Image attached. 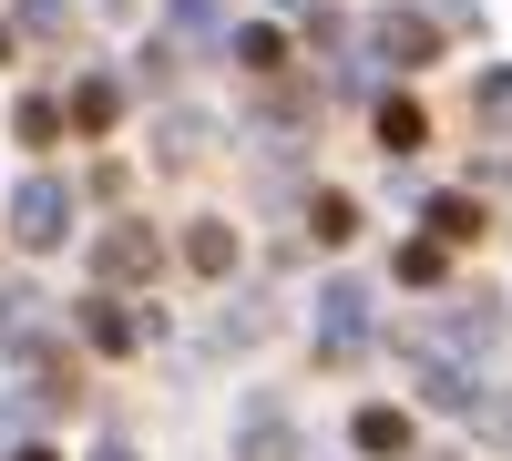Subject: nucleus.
<instances>
[{
    "label": "nucleus",
    "mask_w": 512,
    "mask_h": 461,
    "mask_svg": "<svg viewBox=\"0 0 512 461\" xmlns=\"http://www.w3.org/2000/svg\"><path fill=\"white\" fill-rule=\"evenodd\" d=\"M512 339V318H502V298L482 287V298H451L431 328H410V349H451V359H492Z\"/></svg>",
    "instance_id": "nucleus-1"
},
{
    "label": "nucleus",
    "mask_w": 512,
    "mask_h": 461,
    "mask_svg": "<svg viewBox=\"0 0 512 461\" xmlns=\"http://www.w3.org/2000/svg\"><path fill=\"white\" fill-rule=\"evenodd\" d=\"M369 339H379V318H369V287H359V277L318 287V359H359Z\"/></svg>",
    "instance_id": "nucleus-2"
},
{
    "label": "nucleus",
    "mask_w": 512,
    "mask_h": 461,
    "mask_svg": "<svg viewBox=\"0 0 512 461\" xmlns=\"http://www.w3.org/2000/svg\"><path fill=\"white\" fill-rule=\"evenodd\" d=\"M11 236L31 246V257H41V246H62V236H72V185H62V175H31V185L11 195Z\"/></svg>",
    "instance_id": "nucleus-3"
},
{
    "label": "nucleus",
    "mask_w": 512,
    "mask_h": 461,
    "mask_svg": "<svg viewBox=\"0 0 512 461\" xmlns=\"http://www.w3.org/2000/svg\"><path fill=\"white\" fill-rule=\"evenodd\" d=\"M82 339H93L103 359H134V349L154 339V318H144V308H123L113 287H93V298H82Z\"/></svg>",
    "instance_id": "nucleus-4"
},
{
    "label": "nucleus",
    "mask_w": 512,
    "mask_h": 461,
    "mask_svg": "<svg viewBox=\"0 0 512 461\" xmlns=\"http://www.w3.org/2000/svg\"><path fill=\"white\" fill-rule=\"evenodd\" d=\"M154 267H164L154 226H103V236H93V277H103V287H134V277H154Z\"/></svg>",
    "instance_id": "nucleus-5"
},
{
    "label": "nucleus",
    "mask_w": 512,
    "mask_h": 461,
    "mask_svg": "<svg viewBox=\"0 0 512 461\" xmlns=\"http://www.w3.org/2000/svg\"><path fill=\"white\" fill-rule=\"evenodd\" d=\"M410 390L431 400V410H472V400H482V380H472L451 349H410Z\"/></svg>",
    "instance_id": "nucleus-6"
},
{
    "label": "nucleus",
    "mask_w": 512,
    "mask_h": 461,
    "mask_svg": "<svg viewBox=\"0 0 512 461\" xmlns=\"http://www.w3.org/2000/svg\"><path fill=\"white\" fill-rule=\"evenodd\" d=\"M236 461H297V421L277 400H246V431H236Z\"/></svg>",
    "instance_id": "nucleus-7"
},
{
    "label": "nucleus",
    "mask_w": 512,
    "mask_h": 461,
    "mask_svg": "<svg viewBox=\"0 0 512 461\" xmlns=\"http://www.w3.org/2000/svg\"><path fill=\"white\" fill-rule=\"evenodd\" d=\"M431 41H441V31L420 21V11H379V21H369V52H379V62H431Z\"/></svg>",
    "instance_id": "nucleus-8"
},
{
    "label": "nucleus",
    "mask_w": 512,
    "mask_h": 461,
    "mask_svg": "<svg viewBox=\"0 0 512 461\" xmlns=\"http://www.w3.org/2000/svg\"><path fill=\"white\" fill-rule=\"evenodd\" d=\"M62 123H82V134H113V123H123V82H113V72H93V82H72V103H62Z\"/></svg>",
    "instance_id": "nucleus-9"
},
{
    "label": "nucleus",
    "mask_w": 512,
    "mask_h": 461,
    "mask_svg": "<svg viewBox=\"0 0 512 461\" xmlns=\"http://www.w3.org/2000/svg\"><path fill=\"white\" fill-rule=\"evenodd\" d=\"M349 441H359L369 461H400V451H410V410H390V400H369L359 421H349Z\"/></svg>",
    "instance_id": "nucleus-10"
},
{
    "label": "nucleus",
    "mask_w": 512,
    "mask_h": 461,
    "mask_svg": "<svg viewBox=\"0 0 512 461\" xmlns=\"http://www.w3.org/2000/svg\"><path fill=\"white\" fill-rule=\"evenodd\" d=\"M0 349H52V328H41V298H31V287H0Z\"/></svg>",
    "instance_id": "nucleus-11"
},
{
    "label": "nucleus",
    "mask_w": 512,
    "mask_h": 461,
    "mask_svg": "<svg viewBox=\"0 0 512 461\" xmlns=\"http://www.w3.org/2000/svg\"><path fill=\"white\" fill-rule=\"evenodd\" d=\"M379 144H390V154H420V144H431V123H420V103H410V93L379 103Z\"/></svg>",
    "instance_id": "nucleus-12"
},
{
    "label": "nucleus",
    "mask_w": 512,
    "mask_h": 461,
    "mask_svg": "<svg viewBox=\"0 0 512 461\" xmlns=\"http://www.w3.org/2000/svg\"><path fill=\"white\" fill-rule=\"evenodd\" d=\"M185 267L195 277H236V226H195L185 236Z\"/></svg>",
    "instance_id": "nucleus-13"
},
{
    "label": "nucleus",
    "mask_w": 512,
    "mask_h": 461,
    "mask_svg": "<svg viewBox=\"0 0 512 461\" xmlns=\"http://www.w3.org/2000/svg\"><path fill=\"white\" fill-rule=\"evenodd\" d=\"M164 31H175L185 52H216V41H226V31H216V0H175V11H164Z\"/></svg>",
    "instance_id": "nucleus-14"
},
{
    "label": "nucleus",
    "mask_w": 512,
    "mask_h": 461,
    "mask_svg": "<svg viewBox=\"0 0 512 461\" xmlns=\"http://www.w3.org/2000/svg\"><path fill=\"white\" fill-rule=\"evenodd\" d=\"M431 236H441V246H472V236H482V205H472V195H431Z\"/></svg>",
    "instance_id": "nucleus-15"
},
{
    "label": "nucleus",
    "mask_w": 512,
    "mask_h": 461,
    "mask_svg": "<svg viewBox=\"0 0 512 461\" xmlns=\"http://www.w3.org/2000/svg\"><path fill=\"white\" fill-rule=\"evenodd\" d=\"M461 421H482V441H492V451L512 461V390H482L472 410H461Z\"/></svg>",
    "instance_id": "nucleus-16"
},
{
    "label": "nucleus",
    "mask_w": 512,
    "mask_h": 461,
    "mask_svg": "<svg viewBox=\"0 0 512 461\" xmlns=\"http://www.w3.org/2000/svg\"><path fill=\"white\" fill-rule=\"evenodd\" d=\"M308 226H318V246H349V236H359V205H349V195H318Z\"/></svg>",
    "instance_id": "nucleus-17"
},
{
    "label": "nucleus",
    "mask_w": 512,
    "mask_h": 461,
    "mask_svg": "<svg viewBox=\"0 0 512 461\" xmlns=\"http://www.w3.org/2000/svg\"><path fill=\"white\" fill-rule=\"evenodd\" d=\"M236 62H246V72H277V62H287V41H277L267 21H246V31H236Z\"/></svg>",
    "instance_id": "nucleus-18"
},
{
    "label": "nucleus",
    "mask_w": 512,
    "mask_h": 461,
    "mask_svg": "<svg viewBox=\"0 0 512 461\" xmlns=\"http://www.w3.org/2000/svg\"><path fill=\"white\" fill-rule=\"evenodd\" d=\"M21 144H62V103H52V93L21 103Z\"/></svg>",
    "instance_id": "nucleus-19"
},
{
    "label": "nucleus",
    "mask_w": 512,
    "mask_h": 461,
    "mask_svg": "<svg viewBox=\"0 0 512 461\" xmlns=\"http://www.w3.org/2000/svg\"><path fill=\"white\" fill-rule=\"evenodd\" d=\"M205 154V123L195 113H164V164H195Z\"/></svg>",
    "instance_id": "nucleus-20"
},
{
    "label": "nucleus",
    "mask_w": 512,
    "mask_h": 461,
    "mask_svg": "<svg viewBox=\"0 0 512 461\" xmlns=\"http://www.w3.org/2000/svg\"><path fill=\"white\" fill-rule=\"evenodd\" d=\"M400 287H441V236H420V246H400Z\"/></svg>",
    "instance_id": "nucleus-21"
},
{
    "label": "nucleus",
    "mask_w": 512,
    "mask_h": 461,
    "mask_svg": "<svg viewBox=\"0 0 512 461\" xmlns=\"http://www.w3.org/2000/svg\"><path fill=\"white\" fill-rule=\"evenodd\" d=\"M21 31H41V41H52V31H62V0H21Z\"/></svg>",
    "instance_id": "nucleus-22"
},
{
    "label": "nucleus",
    "mask_w": 512,
    "mask_h": 461,
    "mask_svg": "<svg viewBox=\"0 0 512 461\" xmlns=\"http://www.w3.org/2000/svg\"><path fill=\"white\" fill-rule=\"evenodd\" d=\"M482 113H512V72H482Z\"/></svg>",
    "instance_id": "nucleus-23"
},
{
    "label": "nucleus",
    "mask_w": 512,
    "mask_h": 461,
    "mask_svg": "<svg viewBox=\"0 0 512 461\" xmlns=\"http://www.w3.org/2000/svg\"><path fill=\"white\" fill-rule=\"evenodd\" d=\"M93 461H134V451H123V441H103V451H93Z\"/></svg>",
    "instance_id": "nucleus-24"
},
{
    "label": "nucleus",
    "mask_w": 512,
    "mask_h": 461,
    "mask_svg": "<svg viewBox=\"0 0 512 461\" xmlns=\"http://www.w3.org/2000/svg\"><path fill=\"white\" fill-rule=\"evenodd\" d=\"M0 62H11V21H0Z\"/></svg>",
    "instance_id": "nucleus-25"
},
{
    "label": "nucleus",
    "mask_w": 512,
    "mask_h": 461,
    "mask_svg": "<svg viewBox=\"0 0 512 461\" xmlns=\"http://www.w3.org/2000/svg\"><path fill=\"white\" fill-rule=\"evenodd\" d=\"M11 461H52V451H11Z\"/></svg>",
    "instance_id": "nucleus-26"
}]
</instances>
